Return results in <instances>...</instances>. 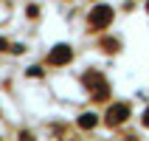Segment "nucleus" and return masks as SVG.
I'll return each mask as SVG.
<instances>
[{
    "instance_id": "obj_1",
    "label": "nucleus",
    "mask_w": 149,
    "mask_h": 141,
    "mask_svg": "<svg viewBox=\"0 0 149 141\" xmlns=\"http://www.w3.org/2000/svg\"><path fill=\"white\" fill-rule=\"evenodd\" d=\"M110 17H113V8H107V6H99V8H96V11L90 14V20H93V25H104V23L110 20Z\"/></svg>"
},
{
    "instance_id": "obj_2",
    "label": "nucleus",
    "mask_w": 149,
    "mask_h": 141,
    "mask_svg": "<svg viewBox=\"0 0 149 141\" xmlns=\"http://www.w3.org/2000/svg\"><path fill=\"white\" fill-rule=\"evenodd\" d=\"M68 59H70V48L68 45H56V51L51 54V65H62Z\"/></svg>"
},
{
    "instance_id": "obj_3",
    "label": "nucleus",
    "mask_w": 149,
    "mask_h": 141,
    "mask_svg": "<svg viewBox=\"0 0 149 141\" xmlns=\"http://www.w3.org/2000/svg\"><path fill=\"white\" fill-rule=\"evenodd\" d=\"M79 124H82V127H93V124H96V119H93V113H87V116H84L82 121H79Z\"/></svg>"
}]
</instances>
